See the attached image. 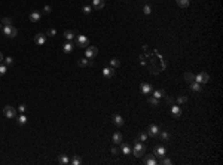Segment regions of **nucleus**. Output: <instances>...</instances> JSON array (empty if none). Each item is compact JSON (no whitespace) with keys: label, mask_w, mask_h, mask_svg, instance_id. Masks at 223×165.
<instances>
[{"label":"nucleus","mask_w":223,"mask_h":165,"mask_svg":"<svg viewBox=\"0 0 223 165\" xmlns=\"http://www.w3.org/2000/svg\"><path fill=\"white\" fill-rule=\"evenodd\" d=\"M161 164H164V165H171V164H173V161H171L170 158H165V156H164V159H162Z\"/></svg>","instance_id":"ea45409f"},{"label":"nucleus","mask_w":223,"mask_h":165,"mask_svg":"<svg viewBox=\"0 0 223 165\" xmlns=\"http://www.w3.org/2000/svg\"><path fill=\"white\" fill-rule=\"evenodd\" d=\"M103 76L107 77V79L113 77V76H115V68H113V67H106V68H103Z\"/></svg>","instance_id":"ddd939ff"},{"label":"nucleus","mask_w":223,"mask_h":165,"mask_svg":"<svg viewBox=\"0 0 223 165\" xmlns=\"http://www.w3.org/2000/svg\"><path fill=\"white\" fill-rule=\"evenodd\" d=\"M6 70H7V67L3 64V63H0V76H3L6 74Z\"/></svg>","instance_id":"4c0bfd02"},{"label":"nucleus","mask_w":223,"mask_h":165,"mask_svg":"<svg viewBox=\"0 0 223 165\" xmlns=\"http://www.w3.org/2000/svg\"><path fill=\"white\" fill-rule=\"evenodd\" d=\"M16 122H18V125H25L27 124V118H25V115L21 113L18 118H16Z\"/></svg>","instance_id":"393cba45"},{"label":"nucleus","mask_w":223,"mask_h":165,"mask_svg":"<svg viewBox=\"0 0 223 165\" xmlns=\"http://www.w3.org/2000/svg\"><path fill=\"white\" fill-rule=\"evenodd\" d=\"M0 22H2V24H5V25H11V24H12V20H11V18H3V20L0 21Z\"/></svg>","instance_id":"58836bf2"},{"label":"nucleus","mask_w":223,"mask_h":165,"mask_svg":"<svg viewBox=\"0 0 223 165\" xmlns=\"http://www.w3.org/2000/svg\"><path fill=\"white\" fill-rule=\"evenodd\" d=\"M176 2H177V5L180 7H187L189 3H191V0H176Z\"/></svg>","instance_id":"c756f323"},{"label":"nucleus","mask_w":223,"mask_h":165,"mask_svg":"<svg viewBox=\"0 0 223 165\" xmlns=\"http://www.w3.org/2000/svg\"><path fill=\"white\" fill-rule=\"evenodd\" d=\"M111 140H113V144H121L122 143V140H124V138H122V134H119V133H115L113 134V137H111Z\"/></svg>","instance_id":"a211bd4d"},{"label":"nucleus","mask_w":223,"mask_h":165,"mask_svg":"<svg viewBox=\"0 0 223 165\" xmlns=\"http://www.w3.org/2000/svg\"><path fill=\"white\" fill-rule=\"evenodd\" d=\"M104 7V0H92V9H103Z\"/></svg>","instance_id":"2eb2a0df"},{"label":"nucleus","mask_w":223,"mask_h":165,"mask_svg":"<svg viewBox=\"0 0 223 165\" xmlns=\"http://www.w3.org/2000/svg\"><path fill=\"white\" fill-rule=\"evenodd\" d=\"M143 164H146V165H156L158 161H156L155 156H147V158L143 159Z\"/></svg>","instance_id":"f3484780"},{"label":"nucleus","mask_w":223,"mask_h":165,"mask_svg":"<svg viewBox=\"0 0 223 165\" xmlns=\"http://www.w3.org/2000/svg\"><path fill=\"white\" fill-rule=\"evenodd\" d=\"M147 103L150 104V106H153V107H158V106H159V98H155V97H149Z\"/></svg>","instance_id":"a878e982"},{"label":"nucleus","mask_w":223,"mask_h":165,"mask_svg":"<svg viewBox=\"0 0 223 165\" xmlns=\"http://www.w3.org/2000/svg\"><path fill=\"white\" fill-rule=\"evenodd\" d=\"M51 11H52V7H51V6H45L43 7V12L45 14H51Z\"/></svg>","instance_id":"37998d69"},{"label":"nucleus","mask_w":223,"mask_h":165,"mask_svg":"<svg viewBox=\"0 0 223 165\" xmlns=\"http://www.w3.org/2000/svg\"><path fill=\"white\" fill-rule=\"evenodd\" d=\"M208 80H210V76L205 73V72H201L199 74H196V76H195V82H198V83H201V85L207 83Z\"/></svg>","instance_id":"39448f33"},{"label":"nucleus","mask_w":223,"mask_h":165,"mask_svg":"<svg viewBox=\"0 0 223 165\" xmlns=\"http://www.w3.org/2000/svg\"><path fill=\"white\" fill-rule=\"evenodd\" d=\"M165 155H167V149L164 146H156L155 149H153V156H155V158H164Z\"/></svg>","instance_id":"423d86ee"},{"label":"nucleus","mask_w":223,"mask_h":165,"mask_svg":"<svg viewBox=\"0 0 223 165\" xmlns=\"http://www.w3.org/2000/svg\"><path fill=\"white\" fill-rule=\"evenodd\" d=\"M3 113H5V116H6V118L14 119V118L16 116V110H15V107H12V106H5Z\"/></svg>","instance_id":"0eeeda50"},{"label":"nucleus","mask_w":223,"mask_h":165,"mask_svg":"<svg viewBox=\"0 0 223 165\" xmlns=\"http://www.w3.org/2000/svg\"><path fill=\"white\" fill-rule=\"evenodd\" d=\"M70 164L72 165H80L82 164V159L79 158V156H73V158L70 159Z\"/></svg>","instance_id":"7c9ffc66"},{"label":"nucleus","mask_w":223,"mask_h":165,"mask_svg":"<svg viewBox=\"0 0 223 165\" xmlns=\"http://www.w3.org/2000/svg\"><path fill=\"white\" fill-rule=\"evenodd\" d=\"M82 11H83V14H85V15H89V14H91V11H92V6L85 5V6L82 7Z\"/></svg>","instance_id":"72a5a7b5"},{"label":"nucleus","mask_w":223,"mask_h":165,"mask_svg":"<svg viewBox=\"0 0 223 165\" xmlns=\"http://www.w3.org/2000/svg\"><path fill=\"white\" fill-rule=\"evenodd\" d=\"M119 64H121V61H119L118 58H111V60H110V66L113 67V68H115V67H119Z\"/></svg>","instance_id":"473e14b6"},{"label":"nucleus","mask_w":223,"mask_h":165,"mask_svg":"<svg viewBox=\"0 0 223 165\" xmlns=\"http://www.w3.org/2000/svg\"><path fill=\"white\" fill-rule=\"evenodd\" d=\"M143 12H144L146 15H150V14H152V7H150L149 5H144V6H143Z\"/></svg>","instance_id":"e433bc0d"},{"label":"nucleus","mask_w":223,"mask_h":165,"mask_svg":"<svg viewBox=\"0 0 223 165\" xmlns=\"http://www.w3.org/2000/svg\"><path fill=\"white\" fill-rule=\"evenodd\" d=\"M147 137H149V135H147V133H141V134H140L139 137H137V140H135V141H140V143H144L146 140H147Z\"/></svg>","instance_id":"c85d7f7f"},{"label":"nucleus","mask_w":223,"mask_h":165,"mask_svg":"<svg viewBox=\"0 0 223 165\" xmlns=\"http://www.w3.org/2000/svg\"><path fill=\"white\" fill-rule=\"evenodd\" d=\"M153 97H155V98H162V97H165V91H164V89H156L155 92H153Z\"/></svg>","instance_id":"bb28decb"},{"label":"nucleus","mask_w":223,"mask_h":165,"mask_svg":"<svg viewBox=\"0 0 223 165\" xmlns=\"http://www.w3.org/2000/svg\"><path fill=\"white\" fill-rule=\"evenodd\" d=\"M162 141H168L170 138H171V135H170V133H167V131H159V135H158Z\"/></svg>","instance_id":"4be33fe9"},{"label":"nucleus","mask_w":223,"mask_h":165,"mask_svg":"<svg viewBox=\"0 0 223 165\" xmlns=\"http://www.w3.org/2000/svg\"><path fill=\"white\" fill-rule=\"evenodd\" d=\"M171 115H173L174 119H178L180 116H182V107H178V106H176V104H173V106H171Z\"/></svg>","instance_id":"9d476101"},{"label":"nucleus","mask_w":223,"mask_h":165,"mask_svg":"<svg viewBox=\"0 0 223 165\" xmlns=\"http://www.w3.org/2000/svg\"><path fill=\"white\" fill-rule=\"evenodd\" d=\"M165 101H167V104H170V106H173V103H174V100L171 97H165Z\"/></svg>","instance_id":"79ce46f5"},{"label":"nucleus","mask_w":223,"mask_h":165,"mask_svg":"<svg viewBox=\"0 0 223 165\" xmlns=\"http://www.w3.org/2000/svg\"><path fill=\"white\" fill-rule=\"evenodd\" d=\"M189 88H191V91H193V92H201V89H202V85L193 80V82H191V83H189Z\"/></svg>","instance_id":"4468645a"},{"label":"nucleus","mask_w":223,"mask_h":165,"mask_svg":"<svg viewBox=\"0 0 223 165\" xmlns=\"http://www.w3.org/2000/svg\"><path fill=\"white\" fill-rule=\"evenodd\" d=\"M73 51V43L72 42H67L63 45V52L64 54H70V52Z\"/></svg>","instance_id":"6ab92c4d"},{"label":"nucleus","mask_w":223,"mask_h":165,"mask_svg":"<svg viewBox=\"0 0 223 165\" xmlns=\"http://www.w3.org/2000/svg\"><path fill=\"white\" fill-rule=\"evenodd\" d=\"M28 18H30V21H31V22H39V21H40V12H37V11L31 12Z\"/></svg>","instance_id":"dca6fc26"},{"label":"nucleus","mask_w":223,"mask_h":165,"mask_svg":"<svg viewBox=\"0 0 223 165\" xmlns=\"http://www.w3.org/2000/svg\"><path fill=\"white\" fill-rule=\"evenodd\" d=\"M177 103L178 104H186L187 103V97H186V95H178V97H177Z\"/></svg>","instance_id":"2f4dec72"},{"label":"nucleus","mask_w":223,"mask_h":165,"mask_svg":"<svg viewBox=\"0 0 223 165\" xmlns=\"http://www.w3.org/2000/svg\"><path fill=\"white\" fill-rule=\"evenodd\" d=\"M58 162L61 164V165H68V164H70V158H68L67 155H59Z\"/></svg>","instance_id":"aec40b11"},{"label":"nucleus","mask_w":223,"mask_h":165,"mask_svg":"<svg viewBox=\"0 0 223 165\" xmlns=\"http://www.w3.org/2000/svg\"><path fill=\"white\" fill-rule=\"evenodd\" d=\"M25 110H27V106H25V104L18 106V112H20V113H25Z\"/></svg>","instance_id":"a19ab883"},{"label":"nucleus","mask_w":223,"mask_h":165,"mask_svg":"<svg viewBox=\"0 0 223 165\" xmlns=\"http://www.w3.org/2000/svg\"><path fill=\"white\" fill-rule=\"evenodd\" d=\"M111 153H113L115 156H116V155H119V149H118V147H113V149H111Z\"/></svg>","instance_id":"c03bdc74"},{"label":"nucleus","mask_w":223,"mask_h":165,"mask_svg":"<svg viewBox=\"0 0 223 165\" xmlns=\"http://www.w3.org/2000/svg\"><path fill=\"white\" fill-rule=\"evenodd\" d=\"M121 149H122V153H124L125 156H128V155H131V147H130V146H128V144H125V143L122 144V143H121Z\"/></svg>","instance_id":"b1692460"},{"label":"nucleus","mask_w":223,"mask_h":165,"mask_svg":"<svg viewBox=\"0 0 223 165\" xmlns=\"http://www.w3.org/2000/svg\"><path fill=\"white\" fill-rule=\"evenodd\" d=\"M184 80L187 82V83H191V82H193L195 80V74H192V73H184Z\"/></svg>","instance_id":"cd10ccee"},{"label":"nucleus","mask_w":223,"mask_h":165,"mask_svg":"<svg viewBox=\"0 0 223 165\" xmlns=\"http://www.w3.org/2000/svg\"><path fill=\"white\" fill-rule=\"evenodd\" d=\"M76 45H78V48H86V46H89V40H88V37L86 36H78V39H76Z\"/></svg>","instance_id":"20e7f679"},{"label":"nucleus","mask_w":223,"mask_h":165,"mask_svg":"<svg viewBox=\"0 0 223 165\" xmlns=\"http://www.w3.org/2000/svg\"><path fill=\"white\" fill-rule=\"evenodd\" d=\"M152 91H153V86H152L150 83H146V82H144V83L140 85V92H141L143 95H149Z\"/></svg>","instance_id":"1a4fd4ad"},{"label":"nucleus","mask_w":223,"mask_h":165,"mask_svg":"<svg viewBox=\"0 0 223 165\" xmlns=\"http://www.w3.org/2000/svg\"><path fill=\"white\" fill-rule=\"evenodd\" d=\"M0 30H2V22H0Z\"/></svg>","instance_id":"49530a36"},{"label":"nucleus","mask_w":223,"mask_h":165,"mask_svg":"<svg viewBox=\"0 0 223 165\" xmlns=\"http://www.w3.org/2000/svg\"><path fill=\"white\" fill-rule=\"evenodd\" d=\"M2 33L6 37H15L16 34H18V30H16L14 25H5V27L2 28Z\"/></svg>","instance_id":"f03ea898"},{"label":"nucleus","mask_w":223,"mask_h":165,"mask_svg":"<svg viewBox=\"0 0 223 165\" xmlns=\"http://www.w3.org/2000/svg\"><path fill=\"white\" fill-rule=\"evenodd\" d=\"M34 42H36V45H45L46 42V36L42 33H37L36 36H34Z\"/></svg>","instance_id":"f8f14e48"},{"label":"nucleus","mask_w":223,"mask_h":165,"mask_svg":"<svg viewBox=\"0 0 223 165\" xmlns=\"http://www.w3.org/2000/svg\"><path fill=\"white\" fill-rule=\"evenodd\" d=\"M3 60H5V57H3L2 52H0V63H3Z\"/></svg>","instance_id":"a18cd8bd"},{"label":"nucleus","mask_w":223,"mask_h":165,"mask_svg":"<svg viewBox=\"0 0 223 165\" xmlns=\"http://www.w3.org/2000/svg\"><path fill=\"white\" fill-rule=\"evenodd\" d=\"M74 36H76V33H74L73 30H67V31L64 33V37H66L68 42H72V40L74 39Z\"/></svg>","instance_id":"5701e85b"},{"label":"nucleus","mask_w":223,"mask_h":165,"mask_svg":"<svg viewBox=\"0 0 223 165\" xmlns=\"http://www.w3.org/2000/svg\"><path fill=\"white\" fill-rule=\"evenodd\" d=\"M159 131H161V129H159L158 125H150L146 133H147L149 137H158V135H159Z\"/></svg>","instance_id":"6e6552de"},{"label":"nucleus","mask_w":223,"mask_h":165,"mask_svg":"<svg viewBox=\"0 0 223 165\" xmlns=\"http://www.w3.org/2000/svg\"><path fill=\"white\" fill-rule=\"evenodd\" d=\"M46 36H49V37H54V36H57V30H55V28H48V31H46Z\"/></svg>","instance_id":"f704fd0d"},{"label":"nucleus","mask_w":223,"mask_h":165,"mask_svg":"<svg viewBox=\"0 0 223 165\" xmlns=\"http://www.w3.org/2000/svg\"><path fill=\"white\" fill-rule=\"evenodd\" d=\"M78 64H79V67H88V66H92V61H89L88 58H80Z\"/></svg>","instance_id":"412c9836"},{"label":"nucleus","mask_w":223,"mask_h":165,"mask_svg":"<svg viewBox=\"0 0 223 165\" xmlns=\"http://www.w3.org/2000/svg\"><path fill=\"white\" fill-rule=\"evenodd\" d=\"M111 122H113L116 126H122L125 122H124V118L121 115H113L111 116Z\"/></svg>","instance_id":"9b49d317"},{"label":"nucleus","mask_w":223,"mask_h":165,"mask_svg":"<svg viewBox=\"0 0 223 165\" xmlns=\"http://www.w3.org/2000/svg\"><path fill=\"white\" fill-rule=\"evenodd\" d=\"M132 153H134V156H137V158H143L144 153H146V147L140 141H135V144L132 147Z\"/></svg>","instance_id":"f257e3e1"},{"label":"nucleus","mask_w":223,"mask_h":165,"mask_svg":"<svg viewBox=\"0 0 223 165\" xmlns=\"http://www.w3.org/2000/svg\"><path fill=\"white\" fill-rule=\"evenodd\" d=\"M85 55H86L88 60H92L98 55V49L95 46H86L85 48Z\"/></svg>","instance_id":"7ed1b4c3"},{"label":"nucleus","mask_w":223,"mask_h":165,"mask_svg":"<svg viewBox=\"0 0 223 165\" xmlns=\"http://www.w3.org/2000/svg\"><path fill=\"white\" fill-rule=\"evenodd\" d=\"M3 64L7 67V66H12L14 64V60H12V57H7V58H5L3 60Z\"/></svg>","instance_id":"c9c22d12"}]
</instances>
